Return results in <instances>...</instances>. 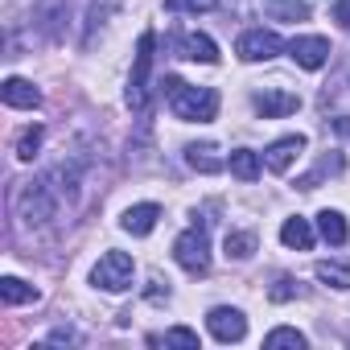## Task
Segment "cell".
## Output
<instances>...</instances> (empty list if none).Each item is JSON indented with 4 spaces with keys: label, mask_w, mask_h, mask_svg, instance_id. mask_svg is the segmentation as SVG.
I'll return each mask as SVG.
<instances>
[{
    "label": "cell",
    "mask_w": 350,
    "mask_h": 350,
    "mask_svg": "<svg viewBox=\"0 0 350 350\" xmlns=\"http://www.w3.org/2000/svg\"><path fill=\"white\" fill-rule=\"evenodd\" d=\"M165 99L173 107V116L186 120V124H211L219 116V91L215 87H190L178 75H165Z\"/></svg>",
    "instance_id": "6da1fadb"
},
{
    "label": "cell",
    "mask_w": 350,
    "mask_h": 350,
    "mask_svg": "<svg viewBox=\"0 0 350 350\" xmlns=\"http://www.w3.org/2000/svg\"><path fill=\"white\" fill-rule=\"evenodd\" d=\"M58 202H62V190L54 186V178H38V182H25L21 194H17V215L29 223V227H42L58 215Z\"/></svg>",
    "instance_id": "7a4b0ae2"
},
{
    "label": "cell",
    "mask_w": 350,
    "mask_h": 350,
    "mask_svg": "<svg viewBox=\"0 0 350 350\" xmlns=\"http://www.w3.org/2000/svg\"><path fill=\"white\" fill-rule=\"evenodd\" d=\"M132 280H136V264L128 252H103L99 264L91 268V284L103 293H128Z\"/></svg>",
    "instance_id": "3957f363"
},
{
    "label": "cell",
    "mask_w": 350,
    "mask_h": 350,
    "mask_svg": "<svg viewBox=\"0 0 350 350\" xmlns=\"http://www.w3.org/2000/svg\"><path fill=\"white\" fill-rule=\"evenodd\" d=\"M173 260H178L190 276H202L211 268V239H206V227H190L178 235V243H173Z\"/></svg>",
    "instance_id": "277c9868"
},
{
    "label": "cell",
    "mask_w": 350,
    "mask_h": 350,
    "mask_svg": "<svg viewBox=\"0 0 350 350\" xmlns=\"http://www.w3.org/2000/svg\"><path fill=\"white\" fill-rule=\"evenodd\" d=\"M152 46H157V33H152V29H144V33H140V46H136L132 79H128V103H132V107H144V99H148V75H152Z\"/></svg>",
    "instance_id": "5b68a950"
},
{
    "label": "cell",
    "mask_w": 350,
    "mask_h": 350,
    "mask_svg": "<svg viewBox=\"0 0 350 350\" xmlns=\"http://www.w3.org/2000/svg\"><path fill=\"white\" fill-rule=\"evenodd\" d=\"M284 50V42L272 33V29H247V33H239V42H235V54L243 58V62H268V58H276Z\"/></svg>",
    "instance_id": "8992f818"
},
{
    "label": "cell",
    "mask_w": 350,
    "mask_h": 350,
    "mask_svg": "<svg viewBox=\"0 0 350 350\" xmlns=\"http://www.w3.org/2000/svg\"><path fill=\"white\" fill-rule=\"evenodd\" d=\"M66 21H70V0H38V5H33V25H38L50 42L62 38Z\"/></svg>",
    "instance_id": "52a82bcc"
},
{
    "label": "cell",
    "mask_w": 350,
    "mask_h": 350,
    "mask_svg": "<svg viewBox=\"0 0 350 350\" xmlns=\"http://www.w3.org/2000/svg\"><path fill=\"white\" fill-rule=\"evenodd\" d=\"M288 58H293L301 70H321V66L329 62V42L317 38V33H309V38H293V42H288Z\"/></svg>",
    "instance_id": "ba28073f"
},
{
    "label": "cell",
    "mask_w": 350,
    "mask_h": 350,
    "mask_svg": "<svg viewBox=\"0 0 350 350\" xmlns=\"http://www.w3.org/2000/svg\"><path fill=\"white\" fill-rule=\"evenodd\" d=\"M206 329H211L219 342H243V338H247V317H243L239 309H227V305H219V309H211V317H206Z\"/></svg>",
    "instance_id": "9c48e42d"
},
{
    "label": "cell",
    "mask_w": 350,
    "mask_h": 350,
    "mask_svg": "<svg viewBox=\"0 0 350 350\" xmlns=\"http://www.w3.org/2000/svg\"><path fill=\"white\" fill-rule=\"evenodd\" d=\"M256 111L264 116V120H280V116H293L297 107H301V99L293 95V91H280V87H264V91H256Z\"/></svg>",
    "instance_id": "30bf717a"
},
{
    "label": "cell",
    "mask_w": 350,
    "mask_h": 350,
    "mask_svg": "<svg viewBox=\"0 0 350 350\" xmlns=\"http://www.w3.org/2000/svg\"><path fill=\"white\" fill-rule=\"evenodd\" d=\"M301 152H305V136H301V132H297V136H280V140H272V144H268L264 165H268L272 173H288V165H293Z\"/></svg>",
    "instance_id": "8fae6325"
},
{
    "label": "cell",
    "mask_w": 350,
    "mask_h": 350,
    "mask_svg": "<svg viewBox=\"0 0 350 350\" xmlns=\"http://www.w3.org/2000/svg\"><path fill=\"white\" fill-rule=\"evenodd\" d=\"M0 95H5V103L17 107V111H33V107H42V91H38L29 79H5Z\"/></svg>",
    "instance_id": "7c38bea8"
},
{
    "label": "cell",
    "mask_w": 350,
    "mask_h": 350,
    "mask_svg": "<svg viewBox=\"0 0 350 350\" xmlns=\"http://www.w3.org/2000/svg\"><path fill=\"white\" fill-rule=\"evenodd\" d=\"M178 50H182V58L202 62V66H215V62H219V46H215L206 33H182V38H178Z\"/></svg>",
    "instance_id": "4fadbf2b"
},
{
    "label": "cell",
    "mask_w": 350,
    "mask_h": 350,
    "mask_svg": "<svg viewBox=\"0 0 350 350\" xmlns=\"http://www.w3.org/2000/svg\"><path fill=\"white\" fill-rule=\"evenodd\" d=\"M157 219H161V206H157V202H140V206H128V211H124L120 227H124L128 235H148V231L157 227Z\"/></svg>",
    "instance_id": "5bb4252c"
},
{
    "label": "cell",
    "mask_w": 350,
    "mask_h": 350,
    "mask_svg": "<svg viewBox=\"0 0 350 350\" xmlns=\"http://www.w3.org/2000/svg\"><path fill=\"white\" fill-rule=\"evenodd\" d=\"M186 165L198 169V173H219V169H227V161L219 157V144H211V140L186 144Z\"/></svg>",
    "instance_id": "9a60e30c"
},
{
    "label": "cell",
    "mask_w": 350,
    "mask_h": 350,
    "mask_svg": "<svg viewBox=\"0 0 350 350\" xmlns=\"http://www.w3.org/2000/svg\"><path fill=\"white\" fill-rule=\"evenodd\" d=\"M124 0H91V9H87V25H83V46H95V33L107 25L111 13H120Z\"/></svg>",
    "instance_id": "2e32d148"
},
{
    "label": "cell",
    "mask_w": 350,
    "mask_h": 350,
    "mask_svg": "<svg viewBox=\"0 0 350 350\" xmlns=\"http://www.w3.org/2000/svg\"><path fill=\"white\" fill-rule=\"evenodd\" d=\"M317 231H321V239H325L329 247H342V243L350 239V227H346L342 211H329V206L317 215Z\"/></svg>",
    "instance_id": "e0dca14e"
},
{
    "label": "cell",
    "mask_w": 350,
    "mask_h": 350,
    "mask_svg": "<svg viewBox=\"0 0 350 350\" xmlns=\"http://www.w3.org/2000/svg\"><path fill=\"white\" fill-rule=\"evenodd\" d=\"M280 243H284V247H297V252H309V247H313V227H309V219H301V215L284 219Z\"/></svg>",
    "instance_id": "ac0fdd59"
},
{
    "label": "cell",
    "mask_w": 350,
    "mask_h": 350,
    "mask_svg": "<svg viewBox=\"0 0 350 350\" xmlns=\"http://www.w3.org/2000/svg\"><path fill=\"white\" fill-rule=\"evenodd\" d=\"M264 17H272V21H305L309 5L305 0H264Z\"/></svg>",
    "instance_id": "d6986e66"
},
{
    "label": "cell",
    "mask_w": 350,
    "mask_h": 350,
    "mask_svg": "<svg viewBox=\"0 0 350 350\" xmlns=\"http://www.w3.org/2000/svg\"><path fill=\"white\" fill-rule=\"evenodd\" d=\"M0 301H5V305H29V301H38V288L17 280V276H5V280H0Z\"/></svg>",
    "instance_id": "ffe728a7"
},
{
    "label": "cell",
    "mask_w": 350,
    "mask_h": 350,
    "mask_svg": "<svg viewBox=\"0 0 350 350\" xmlns=\"http://www.w3.org/2000/svg\"><path fill=\"white\" fill-rule=\"evenodd\" d=\"M227 165H231V173H235L239 182H256V178H260V157H256L252 148H235Z\"/></svg>",
    "instance_id": "44dd1931"
},
{
    "label": "cell",
    "mask_w": 350,
    "mask_h": 350,
    "mask_svg": "<svg viewBox=\"0 0 350 350\" xmlns=\"http://www.w3.org/2000/svg\"><path fill=\"white\" fill-rule=\"evenodd\" d=\"M317 280L329 284V288H350V264H342V260H321V264H317Z\"/></svg>",
    "instance_id": "7402d4cb"
},
{
    "label": "cell",
    "mask_w": 350,
    "mask_h": 350,
    "mask_svg": "<svg viewBox=\"0 0 350 350\" xmlns=\"http://www.w3.org/2000/svg\"><path fill=\"white\" fill-rule=\"evenodd\" d=\"M227 260H252L256 252V235L252 231H227Z\"/></svg>",
    "instance_id": "603a6c76"
},
{
    "label": "cell",
    "mask_w": 350,
    "mask_h": 350,
    "mask_svg": "<svg viewBox=\"0 0 350 350\" xmlns=\"http://www.w3.org/2000/svg\"><path fill=\"white\" fill-rule=\"evenodd\" d=\"M42 140H46V128H42V124H29V128L17 136V157H21V161H33L38 148H42Z\"/></svg>",
    "instance_id": "cb8c5ba5"
},
{
    "label": "cell",
    "mask_w": 350,
    "mask_h": 350,
    "mask_svg": "<svg viewBox=\"0 0 350 350\" xmlns=\"http://www.w3.org/2000/svg\"><path fill=\"white\" fill-rule=\"evenodd\" d=\"M264 346H268V350H284V346L301 350V346H305V334H301V329H293V325H280V329H272V334L264 338Z\"/></svg>",
    "instance_id": "d4e9b609"
},
{
    "label": "cell",
    "mask_w": 350,
    "mask_h": 350,
    "mask_svg": "<svg viewBox=\"0 0 350 350\" xmlns=\"http://www.w3.org/2000/svg\"><path fill=\"white\" fill-rule=\"evenodd\" d=\"M157 342H165V346H190V350H198V334H194V329H186V325L169 329V334H165V338H157Z\"/></svg>",
    "instance_id": "484cf974"
},
{
    "label": "cell",
    "mask_w": 350,
    "mask_h": 350,
    "mask_svg": "<svg viewBox=\"0 0 350 350\" xmlns=\"http://www.w3.org/2000/svg\"><path fill=\"white\" fill-rule=\"evenodd\" d=\"M165 9L169 13H206L215 9V0H165Z\"/></svg>",
    "instance_id": "4316f807"
},
{
    "label": "cell",
    "mask_w": 350,
    "mask_h": 350,
    "mask_svg": "<svg viewBox=\"0 0 350 350\" xmlns=\"http://www.w3.org/2000/svg\"><path fill=\"white\" fill-rule=\"evenodd\" d=\"M268 297H272V301H293V297H297V280H293V276H276V284L268 288Z\"/></svg>",
    "instance_id": "83f0119b"
},
{
    "label": "cell",
    "mask_w": 350,
    "mask_h": 350,
    "mask_svg": "<svg viewBox=\"0 0 350 350\" xmlns=\"http://www.w3.org/2000/svg\"><path fill=\"white\" fill-rule=\"evenodd\" d=\"M148 284H152V288H148V293H144V297H148V301H152V305H161V301H169V280H165V284H161V276H152V280H148Z\"/></svg>",
    "instance_id": "f1b7e54d"
},
{
    "label": "cell",
    "mask_w": 350,
    "mask_h": 350,
    "mask_svg": "<svg viewBox=\"0 0 350 350\" xmlns=\"http://www.w3.org/2000/svg\"><path fill=\"white\" fill-rule=\"evenodd\" d=\"M334 21L342 29H350V0H338V5H334Z\"/></svg>",
    "instance_id": "f546056e"
},
{
    "label": "cell",
    "mask_w": 350,
    "mask_h": 350,
    "mask_svg": "<svg viewBox=\"0 0 350 350\" xmlns=\"http://www.w3.org/2000/svg\"><path fill=\"white\" fill-rule=\"evenodd\" d=\"M50 342H79V338H75V329H54Z\"/></svg>",
    "instance_id": "4dcf8cb0"
},
{
    "label": "cell",
    "mask_w": 350,
    "mask_h": 350,
    "mask_svg": "<svg viewBox=\"0 0 350 350\" xmlns=\"http://www.w3.org/2000/svg\"><path fill=\"white\" fill-rule=\"evenodd\" d=\"M334 128H338L342 136H350V116H342V120H334Z\"/></svg>",
    "instance_id": "1f68e13d"
}]
</instances>
